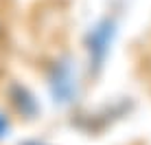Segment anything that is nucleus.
Wrapping results in <instances>:
<instances>
[{
	"label": "nucleus",
	"mask_w": 151,
	"mask_h": 145,
	"mask_svg": "<svg viewBox=\"0 0 151 145\" xmlns=\"http://www.w3.org/2000/svg\"><path fill=\"white\" fill-rule=\"evenodd\" d=\"M112 35H114V22L110 18L101 20L94 29L90 31L88 35V51H90V59L94 64V68L99 70L105 62V55L110 51V44H112Z\"/></svg>",
	"instance_id": "f257e3e1"
}]
</instances>
